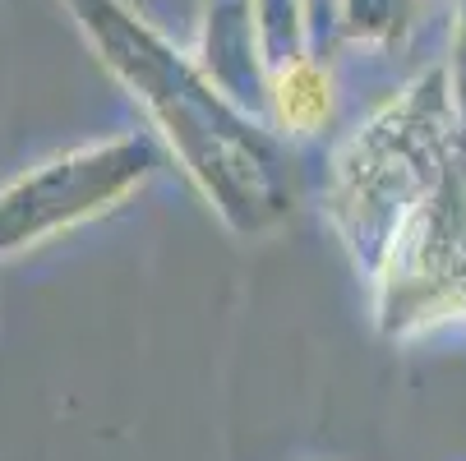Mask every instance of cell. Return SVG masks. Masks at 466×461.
Wrapping results in <instances>:
<instances>
[{
	"instance_id": "6da1fadb",
	"label": "cell",
	"mask_w": 466,
	"mask_h": 461,
	"mask_svg": "<svg viewBox=\"0 0 466 461\" xmlns=\"http://www.w3.org/2000/svg\"><path fill=\"white\" fill-rule=\"evenodd\" d=\"M278 120L291 129H314L328 115V79L309 65H296L291 75L278 79Z\"/></svg>"
}]
</instances>
